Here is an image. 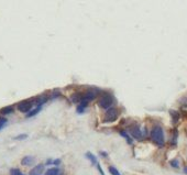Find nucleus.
<instances>
[{
  "mask_svg": "<svg viewBox=\"0 0 187 175\" xmlns=\"http://www.w3.org/2000/svg\"><path fill=\"white\" fill-rule=\"evenodd\" d=\"M151 139L159 147H163L164 145L165 139H164V132H163L162 127H160V125H155L154 127L152 129V131H151Z\"/></svg>",
  "mask_w": 187,
  "mask_h": 175,
  "instance_id": "f257e3e1",
  "label": "nucleus"
},
{
  "mask_svg": "<svg viewBox=\"0 0 187 175\" xmlns=\"http://www.w3.org/2000/svg\"><path fill=\"white\" fill-rule=\"evenodd\" d=\"M112 104H113V96L111 94H109V92H106L105 95H102L100 97V99L98 100L99 107L102 109H106V110L108 108H110Z\"/></svg>",
  "mask_w": 187,
  "mask_h": 175,
  "instance_id": "f03ea898",
  "label": "nucleus"
},
{
  "mask_svg": "<svg viewBox=\"0 0 187 175\" xmlns=\"http://www.w3.org/2000/svg\"><path fill=\"white\" fill-rule=\"evenodd\" d=\"M119 116V111L117 108H108L106 110L105 118H103V122H112L115 120H117V118Z\"/></svg>",
  "mask_w": 187,
  "mask_h": 175,
  "instance_id": "7ed1b4c3",
  "label": "nucleus"
},
{
  "mask_svg": "<svg viewBox=\"0 0 187 175\" xmlns=\"http://www.w3.org/2000/svg\"><path fill=\"white\" fill-rule=\"evenodd\" d=\"M34 105V101L32 99H26V100H22L20 101L17 105V108L20 112H24V114H28Z\"/></svg>",
  "mask_w": 187,
  "mask_h": 175,
  "instance_id": "20e7f679",
  "label": "nucleus"
},
{
  "mask_svg": "<svg viewBox=\"0 0 187 175\" xmlns=\"http://www.w3.org/2000/svg\"><path fill=\"white\" fill-rule=\"evenodd\" d=\"M99 90L98 89H96V88H92V89H89V90H87V92L83 95V97H82V100H84V101H87V102H89V101H92L94 100L97 96H98V94H99Z\"/></svg>",
  "mask_w": 187,
  "mask_h": 175,
  "instance_id": "39448f33",
  "label": "nucleus"
},
{
  "mask_svg": "<svg viewBox=\"0 0 187 175\" xmlns=\"http://www.w3.org/2000/svg\"><path fill=\"white\" fill-rule=\"evenodd\" d=\"M129 131H130V133L131 135L136 139V140H141L142 139V137H143V133H142V131H141V129H140V127L139 125H132V127H130L129 128Z\"/></svg>",
  "mask_w": 187,
  "mask_h": 175,
  "instance_id": "423d86ee",
  "label": "nucleus"
},
{
  "mask_svg": "<svg viewBox=\"0 0 187 175\" xmlns=\"http://www.w3.org/2000/svg\"><path fill=\"white\" fill-rule=\"evenodd\" d=\"M43 171H44V165L43 164H38L36 166H34L29 172V175H42Z\"/></svg>",
  "mask_w": 187,
  "mask_h": 175,
  "instance_id": "0eeeda50",
  "label": "nucleus"
},
{
  "mask_svg": "<svg viewBox=\"0 0 187 175\" xmlns=\"http://www.w3.org/2000/svg\"><path fill=\"white\" fill-rule=\"evenodd\" d=\"M34 162V158L31 157V155H28V157H24V158L21 160V164L24 165V166H29L31 164H33Z\"/></svg>",
  "mask_w": 187,
  "mask_h": 175,
  "instance_id": "6e6552de",
  "label": "nucleus"
},
{
  "mask_svg": "<svg viewBox=\"0 0 187 175\" xmlns=\"http://www.w3.org/2000/svg\"><path fill=\"white\" fill-rule=\"evenodd\" d=\"M87 105H88V102H87V101L80 100V101L78 102V106H77V112H78V114H83V112L85 111Z\"/></svg>",
  "mask_w": 187,
  "mask_h": 175,
  "instance_id": "1a4fd4ad",
  "label": "nucleus"
},
{
  "mask_svg": "<svg viewBox=\"0 0 187 175\" xmlns=\"http://www.w3.org/2000/svg\"><path fill=\"white\" fill-rule=\"evenodd\" d=\"M47 101V97L44 95V96H39L34 99V104H36L38 106H42L43 104H45Z\"/></svg>",
  "mask_w": 187,
  "mask_h": 175,
  "instance_id": "9d476101",
  "label": "nucleus"
},
{
  "mask_svg": "<svg viewBox=\"0 0 187 175\" xmlns=\"http://www.w3.org/2000/svg\"><path fill=\"white\" fill-rule=\"evenodd\" d=\"M41 109H42V106H38L36 108H34V109H31L28 114H26V117L28 118H31V117H33L35 116V115H38L40 111H41Z\"/></svg>",
  "mask_w": 187,
  "mask_h": 175,
  "instance_id": "9b49d317",
  "label": "nucleus"
},
{
  "mask_svg": "<svg viewBox=\"0 0 187 175\" xmlns=\"http://www.w3.org/2000/svg\"><path fill=\"white\" fill-rule=\"evenodd\" d=\"M13 107L12 106H7V107H3V108L0 110V112L2 115H9V114H12L13 112Z\"/></svg>",
  "mask_w": 187,
  "mask_h": 175,
  "instance_id": "f8f14e48",
  "label": "nucleus"
},
{
  "mask_svg": "<svg viewBox=\"0 0 187 175\" xmlns=\"http://www.w3.org/2000/svg\"><path fill=\"white\" fill-rule=\"evenodd\" d=\"M86 158H87L88 160H89V161H90V162H92V164H93V165H97V163H98V162H97V160H96V157L94 155L93 153H90V152H87V153H86Z\"/></svg>",
  "mask_w": 187,
  "mask_h": 175,
  "instance_id": "ddd939ff",
  "label": "nucleus"
},
{
  "mask_svg": "<svg viewBox=\"0 0 187 175\" xmlns=\"http://www.w3.org/2000/svg\"><path fill=\"white\" fill-rule=\"evenodd\" d=\"M59 173H60V170L57 167H53V168H49L45 172V175H59Z\"/></svg>",
  "mask_w": 187,
  "mask_h": 175,
  "instance_id": "4468645a",
  "label": "nucleus"
},
{
  "mask_svg": "<svg viewBox=\"0 0 187 175\" xmlns=\"http://www.w3.org/2000/svg\"><path fill=\"white\" fill-rule=\"evenodd\" d=\"M170 114L171 116H172V118H173V122L176 123L179 119V114L177 111H175V110H170Z\"/></svg>",
  "mask_w": 187,
  "mask_h": 175,
  "instance_id": "2eb2a0df",
  "label": "nucleus"
},
{
  "mask_svg": "<svg viewBox=\"0 0 187 175\" xmlns=\"http://www.w3.org/2000/svg\"><path fill=\"white\" fill-rule=\"evenodd\" d=\"M120 134H121V135H122V137H123V138L127 140V142L129 143V144H131V143H132V140H131L130 135H129V134H128L126 131H121V132H120Z\"/></svg>",
  "mask_w": 187,
  "mask_h": 175,
  "instance_id": "dca6fc26",
  "label": "nucleus"
},
{
  "mask_svg": "<svg viewBox=\"0 0 187 175\" xmlns=\"http://www.w3.org/2000/svg\"><path fill=\"white\" fill-rule=\"evenodd\" d=\"M10 175H23V173L18 168H11L10 170Z\"/></svg>",
  "mask_w": 187,
  "mask_h": 175,
  "instance_id": "f3484780",
  "label": "nucleus"
},
{
  "mask_svg": "<svg viewBox=\"0 0 187 175\" xmlns=\"http://www.w3.org/2000/svg\"><path fill=\"white\" fill-rule=\"evenodd\" d=\"M109 172H110L111 175H121L119 173V171L115 166H109Z\"/></svg>",
  "mask_w": 187,
  "mask_h": 175,
  "instance_id": "a211bd4d",
  "label": "nucleus"
},
{
  "mask_svg": "<svg viewBox=\"0 0 187 175\" xmlns=\"http://www.w3.org/2000/svg\"><path fill=\"white\" fill-rule=\"evenodd\" d=\"M6 123H7V119L6 118H0V129H2Z\"/></svg>",
  "mask_w": 187,
  "mask_h": 175,
  "instance_id": "6ab92c4d",
  "label": "nucleus"
},
{
  "mask_svg": "<svg viewBox=\"0 0 187 175\" xmlns=\"http://www.w3.org/2000/svg\"><path fill=\"white\" fill-rule=\"evenodd\" d=\"M171 165H172L173 167H176V168H177V167L179 166L178 161H177V160H173V161H171Z\"/></svg>",
  "mask_w": 187,
  "mask_h": 175,
  "instance_id": "aec40b11",
  "label": "nucleus"
},
{
  "mask_svg": "<svg viewBox=\"0 0 187 175\" xmlns=\"http://www.w3.org/2000/svg\"><path fill=\"white\" fill-rule=\"evenodd\" d=\"M26 134H20V135H18V137H16L14 139L16 140H24V139H26Z\"/></svg>",
  "mask_w": 187,
  "mask_h": 175,
  "instance_id": "412c9836",
  "label": "nucleus"
},
{
  "mask_svg": "<svg viewBox=\"0 0 187 175\" xmlns=\"http://www.w3.org/2000/svg\"><path fill=\"white\" fill-rule=\"evenodd\" d=\"M97 168H98V171H99V173H100V175H105V173H103V171H102V168H101V166H100V164L99 163H97Z\"/></svg>",
  "mask_w": 187,
  "mask_h": 175,
  "instance_id": "4be33fe9",
  "label": "nucleus"
},
{
  "mask_svg": "<svg viewBox=\"0 0 187 175\" xmlns=\"http://www.w3.org/2000/svg\"><path fill=\"white\" fill-rule=\"evenodd\" d=\"M52 163H53V164H55V165H57V164H60V163H61V160H59V158H57V160H55V161H53Z\"/></svg>",
  "mask_w": 187,
  "mask_h": 175,
  "instance_id": "5701e85b",
  "label": "nucleus"
},
{
  "mask_svg": "<svg viewBox=\"0 0 187 175\" xmlns=\"http://www.w3.org/2000/svg\"><path fill=\"white\" fill-rule=\"evenodd\" d=\"M100 154H101V157H107V153L106 152H101Z\"/></svg>",
  "mask_w": 187,
  "mask_h": 175,
  "instance_id": "b1692460",
  "label": "nucleus"
},
{
  "mask_svg": "<svg viewBox=\"0 0 187 175\" xmlns=\"http://www.w3.org/2000/svg\"><path fill=\"white\" fill-rule=\"evenodd\" d=\"M184 172H185V174H187V167H185V168H184Z\"/></svg>",
  "mask_w": 187,
  "mask_h": 175,
  "instance_id": "393cba45",
  "label": "nucleus"
}]
</instances>
